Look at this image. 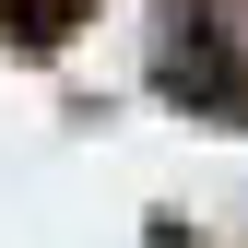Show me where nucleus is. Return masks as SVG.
I'll return each mask as SVG.
<instances>
[{"mask_svg": "<svg viewBox=\"0 0 248 248\" xmlns=\"http://www.w3.org/2000/svg\"><path fill=\"white\" fill-rule=\"evenodd\" d=\"M0 24H12L24 47H59V36L83 24V0H0Z\"/></svg>", "mask_w": 248, "mask_h": 248, "instance_id": "nucleus-1", "label": "nucleus"}]
</instances>
